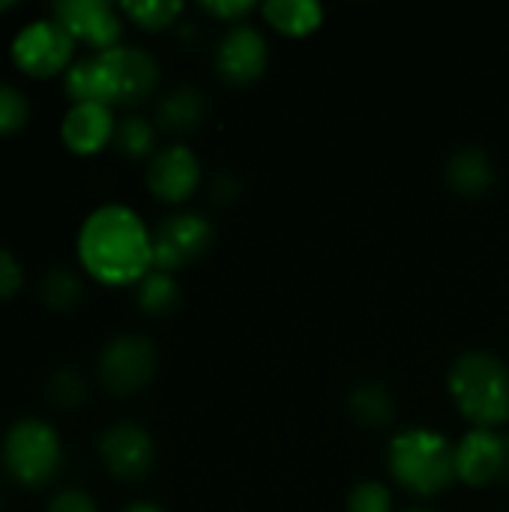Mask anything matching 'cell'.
<instances>
[{
    "instance_id": "6da1fadb",
    "label": "cell",
    "mask_w": 509,
    "mask_h": 512,
    "mask_svg": "<svg viewBox=\"0 0 509 512\" xmlns=\"http://www.w3.org/2000/svg\"><path fill=\"white\" fill-rule=\"evenodd\" d=\"M78 261L102 285H138L153 270V231L126 204L96 207L78 231Z\"/></svg>"
},
{
    "instance_id": "7a4b0ae2",
    "label": "cell",
    "mask_w": 509,
    "mask_h": 512,
    "mask_svg": "<svg viewBox=\"0 0 509 512\" xmlns=\"http://www.w3.org/2000/svg\"><path fill=\"white\" fill-rule=\"evenodd\" d=\"M63 84L72 102L135 105L156 90L159 63L138 45H114L72 63Z\"/></svg>"
},
{
    "instance_id": "3957f363",
    "label": "cell",
    "mask_w": 509,
    "mask_h": 512,
    "mask_svg": "<svg viewBox=\"0 0 509 512\" xmlns=\"http://www.w3.org/2000/svg\"><path fill=\"white\" fill-rule=\"evenodd\" d=\"M387 468H390V477L402 489L420 498L441 495L459 480L456 444H450L441 432L426 429V426L402 429L390 438Z\"/></svg>"
},
{
    "instance_id": "277c9868",
    "label": "cell",
    "mask_w": 509,
    "mask_h": 512,
    "mask_svg": "<svg viewBox=\"0 0 509 512\" xmlns=\"http://www.w3.org/2000/svg\"><path fill=\"white\" fill-rule=\"evenodd\" d=\"M450 396L474 429H498L509 420V369L492 351H465L450 366Z\"/></svg>"
},
{
    "instance_id": "5b68a950",
    "label": "cell",
    "mask_w": 509,
    "mask_h": 512,
    "mask_svg": "<svg viewBox=\"0 0 509 512\" xmlns=\"http://www.w3.org/2000/svg\"><path fill=\"white\" fill-rule=\"evenodd\" d=\"M63 462V447L51 423L39 417H24L9 426L3 438V465L9 477L27 489L45 486Z\"/></svg>"
},
{
    "instance_id": "8992f818",
    "label": "cell",
    "mask_w": 509,
    "mask_h": 512,
    "mask_svg": "<svg viewBox=\"0 0 509 512\" xmlns=\"http://www.w3.org/2000/svg\"><path fill=\"white\" fill-rule=\"evenodd\" d=\"M75 39L66 33V27L57 18H39L24 24L12 39V60L24 75L33 78H51L66 75L72 66Z\"/></svg>"
},
{
    "instance_id": "52a82bcc",
    "label": "cell",
    "mask_w": 509,
    "mask_h": 512,
    "mask_svg": "<svg viewBox=\"0 0 509 512\" xmlns=\"http://www.w3.org/2000/svg\"><path fill=\"white\" fill-rule=\"evenodd\" d=\"M156 360V348L144 336H114L99 354V381L114 396H135L153 381Z\"/></svg>"
},
{
    "instance_id": "ba28073f",
    "label": "cell",
    "mask_w": 509,
    "mask_h": 512,
    "mask_svg": "<svg viewBox=\"0 0 509 512\" xmlns=\"http://www.w3.org/2000/svg\"><path fill=\"white\" fill-rule=\"evenodd\" d=\"M456 474L471 489L509 486V435L498 429H471L456 444Z\"/></svg>"
},
{
    "instance_id": "9c48e42d",
    "label": "cell",
    "mask_w": 509,
    "mask_h": 512,
    "mask_svg": "<svg viewBox=\"0 0 509 512\" xmlns=\"http://www.w3.org/2000/svg\"><path fill=\"white\" fill-rule=\"evenodd\" d=\"M213 243V225L198 213H171L153 231V270L177 273Z\"/></svg>"
},
{
    "instance_id": "30bf717a",
    "label": "cell",
    "mask_w": 509,
    "mask_h": 512,
    "mask_svg": "<svg viewBox=\"0 0 509 512\" xmlns=\"http://www.w3.org/2000/svg\"><path fill=\"white\" fill-rule=\"evenodd\" d=\"M99 459L111 477L123 483H138L156 465V444L144 426L114 423L99 438Z\"/></svg>"
},
{
    "instance_id": "8fae6325",
    "label": "cell",
    "mask_w": 509,
    "mask_h": 512,
    "mask_svg": "<svg viewBox=\"0 0 509 512\" xmlns=\"http://www.w3.org/2000/svg\"><path fill=\"white\" fill-rule=\"evenodd\" d=\"M51 18H57L75 42H87L96 51L120 45L123 36V12L105 0H63L54 3Z\"/></svg>"
},
{
    "instance_id": "7c38bea8",
    "label": "cell",
    "mask_w": 509,
    "mask_h": 512,
    "mask_svg": "<svg viewBox=\"0 0 509 512\" xmlns=\"http://www.w3.org/2000/svg\"><path fill=\"white\" fill-rule=\"evenodd\" d=\"M270 63L267 39L252 24H231L216 48V69L228 84H252Z\"/></svg>"
},
{
    "instance_id": "4fadbf2b",
    "label": "cell",
    "mask_w": 509,
    "mask_h": 512,
    "mask_svg": "<svg viewBox=\"0 0 509 512\" xmlns=\"http://www.w3.org/2000/svg\"><path fill=\"white\" fill-rule=\"evenodd\" d=\"M198 183L201 159L186 144H168L156 150L147 162V189L165 204H180L192 198Z\"/></svg>"
},
{
    "instance_id": "5bb4252c",
    "label": "cell",
    "mask_w": 509,
    "mask_h": 512,
    "mask_svg": "<svg viewBox=\"0 0 509 512\" xmlns=\"http://www.w3.org/2000/svg\"><path fill=\"white\" fill-rule=\"evenodd\" d=\"M117 132V120L111 105L102 102H72L60 123V138L69 153L75 156H96L102 153Z\"/></svg>"
},
{
    "instance_id": "9a60e30c",
    "label": "cell",
    "mask_w": 509,
    "mask_h": 512,
    "mask_svg": "<svg viewBox=\"0 0 509 512\" xmlns=\"http://www.w3.org/2000/svg\"><path fill=\"white\" fill-rule=\"evenodd\" d=\"M447 186L462 198H480L495 186V162L483 147H462L447 162Z\"/></svg>"
},
{
    "instance_id": "2e32d148",
    "label": "cell",
    "mask_w": 509,
    "mask_h": 512,
    "mask_svg": "<svg viewBox=\"0 0 509 512\" xmlns=\"http://www.w3.org/2000/svg\"><path fill=\"white\" fill-rule=\"evenodd\" d=\"M204 114H207L204 90L192 84H180L162 96L156 108V126L165 132H192L195 126H201Z\"/></svg>"
},
{
    "instance_id": "e0dca14e",
    "label": "cell",
    "mask_w": 509,
    "mask_h": 512,
    "mask_svg": "<svg viewBox=\"0 0 509 512\" xmlns=\"http://www.w3.org/2000/svg\"><path fill=\"white\" fill-rule=\"evenodd\" d=\"M267 24L285 36H309L324 21V6L315 0H270L261 6Z\"/></svg>"
},
{
    "instance_id": "ac0fdd59",
    "label": "cell",
    "mask_w": 509,
    "mask_h": 512,
    "mask_svg": "<svg viewBox=\"0 0 509 512\" xmlns=\"http://www.w3.org/2000/svg\"><path fill=\"white\" fill-rule=\"evenodd\" d=\"M348 411L366 429H384L396 417L390 390L384 384H375V381H366V384L354 387V393L348 396Z\"/></svg>"
},
{
    "instance_id": "d6986e66",
    "label": "cell",
    "mask_w": 509,
    "mask_h": 512,
    "mask_svg": "<svg viewBox=\"0 0 509 512\" xmlns=\"http://www.w3.org/2000/svg\"><path fill=\"white\" fill-rule=\"evenodd\" d=\"M135 303L144 315L150 318H162L168 312L177 309L180 303V285L174 279V273L165 270H150L138 285H135Z\"/></svg>"
},
{
    "instance_id": "ffe728a7",
    "label": "cell",
    "mask_w": 509,
    "mask_h": 512,
    "mask_svg": "<svg viewBox=\"0 0 509 512\" xmlns=\"http://www.w3.org/2000/svg\"><path fill=\"white\" fill-rule=\"evenodd\" d=\"M81 297H84V282L69 267H51L39 282V300L51 312H69L81 303Z\"/></svg>"
},
{
    "instance_id": "44dd1931",
    "label": "cell",
    "mask_w": 509,
    "mask_h": 512,
    "mask_svg": "<svg viewBox=\"0 0 509 512\" xmlns=\"http://www.w3.org/2000/svg\"><path fill=\"white\" fill-rule=\"evenodd\" d=\"M114 147L126 159H147L156 153V126L147 117H123L114 132Z\"/></svg>"
},
{
    "instance_id": "7402d4cb",
    "label": "cell",
    "mask_w": 509,
    "mask_h": 512,
    "mask_svg": "<svg viewBox=\"0 0 509 512\" xmlns=\"http://www.w3.org/2000/svg\"><path fill=\"white\" fill-rule=\"evenodd\" d=\"M120 12L123 18L135 21L138 27L144 30H162V27H171L180 12H183V3L177 0H138V3H120Z\"/></svg>"
},
{
    "instance_id": "603a6c76",
    "label": "cell",
    "mask_w": 509,
    "mask_h": 512,
    "mask_svg": "<svg viewBox=\"0 0 509 512\" xmlns=\"http://www.w3.org/2000/svg\"><path fill=\"white\" fill-rule=\"evenodd\" d=\"M45 390H48V399L57 408H63V411H72V408H78L87 399V381L75 369H57L48 378V387Z\"/></svg>"
},
{
    "instance_id": "cb8c5ba5",
    "label": "cell",
    "mask_w": 509,
    "mask_h": 512,
    "mask_svg": "<svg viewBox=\"0 0 509 512\" xmlns=\"http://www.w3.org/2000/svg\"><path fill=\"white\" fill-rule=\"evenodd\" d=\"M348 512H393V495L378 480H363L348 492L345 501Z\"/></svg>"
},
{
    "instance_id": "d4e9b609",
    "label": "cell",
    "mask_w": 509,
    "mask_h": 512,
    "mask_svg": "<svg viewBox=\"0 0 509 512\" xmlns=\"http://www.w3.org/2000/svg\"><path fill=\"white\" fill-rule=\"evenodd\" d=\"M27 120H30V102H27V96L18 87L0 81V135L18 132Z\"/></svg>"
},
{
    "instance_id": "484cf974",
    "label": "cell",
    "mask_w": 509,
    "mask_h": 512,
    "mask_svg": "<svg viewBox=\"0 0 509 512\" xmlns=\"http://www.w3.org/2000/svg\"><path fill=\"white\" fill-rule=\"evenodd\" d=\"M201 9L207 12V15H213V18H219V21H228V24H243V18L249 15V12H255V3L252 0H207V3H201Z\"/></svg>"
},
{
    "instance_id": "4316f807",
    "label": "cell",
    "mask_w": 509,
    "mask_h": 512,
    "mask_svg": "<svg viewBox=\"0 0 509 512\" xmlns=\"http://www.w3.org/2000/svg\"><path fill=\"white\" fill-rule=\"evenodd\" d=\"M48 512H99L93 495H87L84 489H63L51 498Z\"/></svg>"
},
{
    "instance_id": "83f0119b",
    "label": "cell",
    "mask_w": 509,
    "mask_h": 512,
    "mask_svg": "<svg viewBox=\"0 0 509 512\" xmlns=\"http://www.w3.org/2000/svg\"><path fill=\"white\" fill-rule=\"evenodd\" d=\"M21 282H24V273H21L18 258L0 249V300H9L12 294H18Z\"/></svg>"
},
{
    "instance_id": "f1b7e54d",
    "label": "cell",
    "mask_w": 509,
    "mask_h": 512,
    "mask_svg": "<svg viewBox=\"0 0 509 512\" xmlns=\"http://www.w3.org/2000/svg\"><path fill=\"white\" fill-rule=\"evenodd\" d=\"M210 192H213L210 198L222 204V201H228V198H234V195H237V183H234L231 177H219V180L213 183V189H210Z\"/></svg>"
},
{
    "instance_id": "f546056e",
    "label": "cell",
    "mask_w": 509,
    "mask_h": 512,
    "mask_svg": "<svg viewBox=\"0 0 509 512\" xmlns=\"http://www.w3.org/2000/svg\"><path fill=\"white\" fill-rule=\"evenodd\" d=\"M123 512H165L159 504H153V501H132L129 507Z\"/></svg>"
},
{
    "instance_id": "4dcf8cb0",
    "label": "cell",
    "mask_w": 509,
    "mask_h": 512,
    "mask_svg": "<svg viewBox=\"0 0 509 512\" xmlns=\"http://www.w3.org/2000/svg\"><path fill=\"white\" fill-rule=\"evenodd\" d=\"M402 512H438V510H432V507H405Z\"/></svg>"
},
{
    "instance_id": "1f68e13d",
    "label": "cell",
    "mask_w": 509,
    "mask_h": 512,
    "mask_svg": "<svg viewBox=\"0 0 509 512\" xmlns=\"http://www.w3.org/2000/svg\"><path fill=\"white\" fill-rule=\"evenodd\" d=\"M15 3L12 0H0V12H6V9H12Z\"/></svg>"
}]
</instances>
